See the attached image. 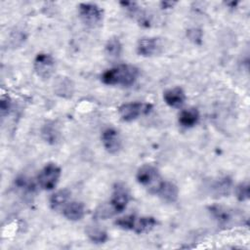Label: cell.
I'll return each instance as SVG.
<instances>
[{
  "mask_svg": "<svg viewBox=\"0 0 250 250\" xmlns=\"http://www.w3.org/2000/svg\"><path fill=\"white\" fill-rule=\"evenodd\" d=\"M139 76V69L131 64H119L105 70L101 79L106 85H132Z\"/></svg>",
  "mask_w": 250,
  "mask_h": 250,
  "instance_id": "6da1fadb",
  "label": "cell"
},
{
  "mask_svg": "<svg viewBox=\"0 0 250 250\" xmlns=\"http://www.w3.org/2000/svg\"><path fill=\"white\" fill-rule=\"evenodd\" d=\"M136 178L138 183L146 188L150 193H156L162 182L157 168L150 164H146L139 168Z\"/></svg>",
  "mask_w": 250,
  "mask_h": 250,
  "instance_id": "7a4b0ae2",
  "label": "cell"
},
{
  "mask_svg": "<svg viewBox=\"0 0 250 250\" xmlns=\"http://www.w3.org/2000/svg\"><path fill=\"white\" fill-rule=\"evenodd\" d=\"M61 177V168L55 163L46 164L37 176V182L41 188L50 190L53 189Z\"/></svg>",
  "mask_w": 250,
  "mask_h": 250,
  "instance_id": "3957f363",
  "label": "cell"
},
{
  "mask_svg": "<svg viewBox=\"0 0 250 250\" xmlns=\"http://www.w3.org/2000/svg\"><path fill=\"white\" fill-rule=\"evenodd\" d=\"M152 109V104L147 103H127L119 106L118 112L122 120L133 121L137 119L140 115L147 114Z\"/></svg>",
  "mask_w": 250,
  "mask_h": 250,
  "instance_id": "277c9868",
  "label": "cell"
},
{
  "mask_svg": "<svg viewBox=\"0 0 250 250\" xmlns=\"http://www.w3.org/2000/svg\"><path fill=\"white\" fill-rule=\"evenodd\" d=\"M79 17L90 27L98 26L103 21V10L93 3H81L79 5Z\"/></svg>",
  "mask_w": 250,
  "mask_h": 250,
  "instance_id": "5b68a950",
  "label": "cell"
},
{
  "mask_svg": "<svg viewBox=\"0 0 250 250\" xmlns=\"http://www.w3.org/2000/svg\"><path fill=\"white\" fill-rule=\"evenodd\" d=\"M34 70L39 77L43 79L50 78L55 70L54 58L50 54H38L34 60Z\"/></svg>",
  "mask_w": 250,
  "mask_h": 250,
  "instance_id": "8992f818",
  "label": "cell"
},
{
  "mask_svg": "<svg viewBox=\"0 0 250 250\" xmlns=\"http://www.w3.org/2000/svg\"><path fill=\"white\" fill-rule=\"evenodd\" d=\"M130 201V192L127 187L123 184H116L113 188V192L109 204L115 213L122 212Z\"/></svg>",
  "mask_w": 250,
  "mask_h": 250,
  "instance_id": "52a82bcc",
  "label": "cell"
},
{
  "mask_svg": "<svg viewBox=\"0 0 250 250\" xmlns=\"http://www.w3.org/2000/svg\"><path fill=\"white\" fill-rule=\"evenodd\" d=\"M162 50L161 40L156 37H143L138 41L137 52L143 57H151Z\"/></svg>",
  "mask_w": 250,
  "mask_h": 250,
  "instance_id": "ba28073f",
  "label": "cell"
},
{
  "mask_svg": "<svg viewBox=\"0 0 250 250\" xmlns=\"http://www.w3.org/2000/svg\"><path fill=\"white\" fill-rule=\"evenodd\" d=\"M102 142L109 153H116L120 150L122 143L119 133L113 128L105 129L102 134Z\"/></svg>",
  "mask_w": 250,
  "mask_h": 250,
  "instance_id": "9c48e42d",
  "label": "cell"
},
{
  "mask_svg": "<svg viewBox=\"0 0 250 250\" xmlns=\"http://www.w3.org/2000/svg\"><path fill=\"white\" fill-rule=\"evenodd\" d=\"M155 194H157L163 201L173 203L178 199L179 189L175 184L168 181H162Z\"/></svg>",
  "mask_w": 250,
  "mask_h": 250,
  "instance_id": "30bf717a",
  "label": "cell"
},
{
  "mask_svg": "<svg viewBox=\"0 0 250 250\" xmlns=\"http://www.w3.org/2000/svg\"><path fill=\"white\" fill-rule=\"evenodd\" d=\"M163 99L165 103L172 107H181L186 101V94L180 87H175L164 92Z\"/></svg>",
  "mask_w": 250,
  "mask_h": 250,
  "instance_id": "8fae6325",
  "label": "cell"
},
{
  "mask_svg": "<svg viewBox=\"0 0 250 250\" xmlns=\"http://www.w3.org/2000/svg\"><path fill=\"white\" fill-rule=\"evenodd\" d=\"M63 216L70 221L81 220L85 215V206L82 202L71 201L68 202L62 209Z\"/></svg>",
  "mask_w": 250,
  "mask_h": 250,
  "instance_id": "7c38bea8",
  "label": "cell"
},
{
  "mask_svg": "<svg viewBox=\"0 0 250 250\" xmlns=\"http://www.w3.org/2000/svg\"><path fill=\"white\" fill-rule=\"evenodd\" d=\"M157 225V221L153 217H136L133 229L136 233H146L153 229Z\"/></svg>",
  "mask_w": 250,
  "mask_h": 250,
  "instance_id": "4fadbf2b",
  "label": "cell"
},
{
  "mask_svg": "<svg viewBox=\"0 0 250 250\" xmlns=\"http://www.w3.org/2000/svg\"><path fill=\"white\" fill-rule=\"evenodd\" d=\"M199 120V112L196 108H188L181 111L179 115V123L186 128L194 126Z\"/></svg>",
  "mask_w": 250,
  "mask_h": 250,
  "instance_id": "5bb4252c",
  "label": "cell"
},
{
  "mask_svg": "<svg viewBox=\"0 0 250 250\" xmlns=\"http://www.w3.org/2000/svg\"><path fill=\"white\" fill-rule=\"evenodd\" d=\"M70 192L67 189H61L52 194L50 197V206L53 210H61L68 203Z\"/></svg>",
  "mask_w": 250,
  "mask_h": 250,
  "instance_id": "9a60e30c",
  "label": "cell"
},
{
  "mask_svg": "<svg viewBox=\"0 0 250 250\" xmlns=\"http://www.w3.org/2000/svg\"><path fill=\"white\" fill-rule=\"evenodd\" d=\"M86 233L94 243H104L107 240V232L97 226H89L86 229Z\"/></svg>",
  "mask_w": 250,
  "mask_h": 250,
  "instance_id": "2e32d148",
  "label": "cell"
},
{
  "mask_svg": "<svg viewBox=\"0 0 250 250\" xmlns=\"http://www.w3.org/2000/svg\"><path fill=\"white\" fill-rule=\"evenodd\" d=\"M122 51V45L118 38H110L105 45V53L110 59H116L120 56Z\"/></svg>",
  "mask_w": 250,
  "mask_h": 250,
  "instance_id": "e0dca14e",
  "label": "cell"
},
{
  "mask_svg": "<svg viewBox=\"0 0 250 250\" xmlns=\"http://www.w3.org/2000/svg\"><path fill=\"white\" fill-rule=\"evenodd\" d=\"M209 210L213 215V217L216 220H218L220 223H227L230 219V213L227 209L221 206H217V205L211 206L209 207Z\"/></svg>",
  "mask_w": 250,
  "mask_h": 250,
  "instance_id": "ac0fdd59",
  "label": "cell"
},
{
  "mask_svg": "<svg viewBox=\"0 0 250 250\" xmlns=\"http://www.w3.org/2000/svg\"><path fill=\"white\" fill-rule=\"evenodd\" d=\"M115 213V211L113 210V208L111 207V205L108 203L106 204H104V205H101L100 207H98L95 211V214H94V217L96 219H103V220H105L111 216H113Z\"/></svg>",
  "mask_w": 250,
  "mask_h": 250,
  "instance_id": "d6986e66",
  "label": "cell"
},
{
  "mask_svg": "<svg viewBox=\"0 0 250 250\" xmlns=\"http://www.w3.org/2000/svg\"><path fill=\"white\" fill-rule=\"evenodd\" d=\"M230 185L231 182L229 178H224V179H220L213 187L214 191L216 194L219 195H226L229 192L230 189Z\"/></svg>",
  "mask_w": 250,
  "mask_h": 250,
  "instance_id": "ffe728a7",
  "label": "cell"
},
{
  "mask_svg": "<svg viewBox=\"0 0 250 250\" xmlns=\"http://www.w3.org/2000/svg\"><path fill=\"white\" fill-rule=\"evenodd\" d=\"M135 219H136L135 215H127V216L117 219L115 221V225L123 229H131L132 230Z\"/></svg>",
  "mask_w": 250,
  "mask_h": 250,
  "instance_id": "44dd1931",
  "label": "cell"
},
{
  "mask_svg": "<svg viewBox=\"0 0 250 250\" xmlns=\"http://www.w3.org/2000/svg\"><path fill=\"white\" fill-rule=\"evenodd\" d=\"M235 194L238 200L245 201L249 198V185L247 183H241L235 188Z\"/></svg>",
  "mask_w": 250,
  "mask_h": 250,
  "instance_id": "7402d4cb",
  "label": "cell"
},
{
  "mask_svg": "<svg viewBox=\"0 0 250 250\" xmlns=\"http://www.w3.org/2000/svg\"><path fill=\"white\" fill-rule=\"evenodd\" d=\"M42 136L46 140V142L54 144L57 140V132L54 126L46 124L42 130Z\"/></svg>",
  "mask_w": 250,
  "mask_h": 250,
  "instance_id": "603a6c76",
  "label": "cell"
},
{
  "mask_svg": "<svg viewBox=\"0 0 250 250\" xmlns=\"http://www.w3.org/2000/svg\"><path fill=\"white\" fill-rule=\"evenodd\" d=\"M11 108V100L8 96H2L1 98V102H0V111H1V115L4 117L5 115H7L10 111Z\"/></svg>",
  "mask_w": 250,
  "mask_h": 250,
  "instance_id": "cb8c5ba5",
  "label": "cell"
},
{
  "mask_svg": "<svg viewBox=\"0 0 250 250\" xmlns=\"http://www.w3.org/2000/svg\"><path fill=\"white\" fill-rule=\"evenodd\" d=\"M160 4H161V6H162L163 8L168 9V8H172V7H173V5H175V4H176V2H168V1H164V2H161Z\"/></svg>",
  "mask_w": 250,
  "mask_h": 250,
  "instance_id": "d4e9b609",
  "label": "cell"
}]
</instances>
